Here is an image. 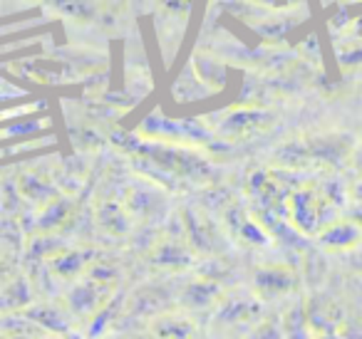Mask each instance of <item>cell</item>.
<instances>
[{
	"label": "cell",
	"instance_id": "8992f818",
	"mask_svg": "<svg viewBox=\"0 0 362 339\" xmlns=\"http://www.w3.org/2000/svg\"><path fill=\"white\" fill-rule=\"evenodd\" d=\"M293 210H296V223L300 230L313 233L320 225V213H317V196L310 191H300L293 196Z\"/></svg>",
	"mask_w": 362,
	"mask_h": 339
},
{
	"label": "cell",
	"instance_id": "ba28073f",
	"mask_svg": "<svg viewBox=\"0 0 362 339\" xmlns=\"http://www.w3.org/2000/svg\"><path fill=\"white\" fill-rule=\"evenodd\" d=\"M218 297H221V287H218V282H211V280L192 282L181 295L187 307H209V304L218 302Z\"/></svg>",
	"mask_w": 362,
	"mask_h": 339
},
{
	"label": "cell",
	"instance_id": "52a82bcc",
	"mask_svg": "<svg viewBox=\"0 0 362 339\" xmlns=\"http://www.w3.org/2000/svg\"><path fill=\"white\" fill-rule=\"evenodd\" d=\"M151 332L156 339H194V324L181 314H161Z\"/></svg>",
	"mask_w": 362,
	"mask_h": 339
},
{
	"label": "cell",
	"instance_id": "7c38bea8",
	"mask_svg": "<svg viewBox=\"0 0 362 339\" xmlns=\"http://www.w3.org/2000/svg\"><path fill=\"white\" fill-rule=\"evenodd\" d=\"M85 260L87 258L82 253H62L60 258L55 260V270L60 275H65V278H72V275H77L82 270Z\"/></svg>",
	"mask_w": 362,
	"mask_h": 339
},
{
	"label": "cell",
	"instance_id": "277c9868",
	"mask_svg": "<svg viewBox=\"0 0 362 339\" xmlns=\"http://www.w3.org/2000/svg\"><path fill=\"white\" fill-rule=\"evenodd\" d=\"M320 243L332 250H350L360 243V225L355 220H340L320 233Z\"/></svg>",
	"mask_w": 362,
	"mask_h": 339
},
{
	"label": "cell",
	"instance_id": "2e32d148",
	"mask_svg": "<svg viewBox=\"0 0 362 339\" xmlns=\"http://www.w3.org/2000/svg\"><path fill=\"white\" fill-rule=\"evenodd\" d=\"M355 198H357V201H362V181L355 186Z\"/></svg>",
	"mask_w": 362,
	"mask_h": 339
},
{
	"label": "cell",
	"instance_id": "5b68a950",
	"mask_svg": "<svg viewBox=\"0 0 362 339\" xmlns=\"http://www.w3.org/2000/svg\"><path fill=\"white\" fill-rule=\"evenodd\" d=\"M281 322H283L286 339H315L317 337L310 324V317H308V307L303 302H296L291 309H286Z\"/></svg>",
	"mask_w": 362,
	"mask_h": 339
},
{
	"label": "cell",
	"instance_id": "4fadbf2b",
	"mask_svg": "<svg viewBox=\"0 0 362 339\" xmlns=\"http://www.w3.org/2000/svg\"><path fill=\"white\" fill-rule=\"evenodd\" d=\"M47 3L65 11L67 16H90V8H87L85 0H47Z\"/></svg>",
	"mask_w": 362,
	"mask_h": 339
},
{
	"label": "cell",
	"instance_id": "6da1fadb",
	"mask_svg": "<svg viewBox=\"0 0 362 339\" xmlns=\"http://www.w3.org/2000/svg\"><path fill=\"white\" fill-rule=\"evenodd\" d=\"M261 319V302L251 295H233L218 304L216 322L223 324H256Z\"/></svg>",
	"mask_w": 362,
	"mask_h": 339
},
{
	"label": "cell",
	"instance_id": "7a4b0ae2",
	"mask_svg": "<svg viewBox=\"0 0 362 339\" xmlns=\"http://www.w3.org/2000/svg\"><path fill=\"white\" fill-rule=\"evenodd\" d=\"M296 282V273L283 268V265H268V268H261L256 273V292L266 299L283 297V295L293 292Z\"/></svg>",
	"mask_w": 362,
	"mask_h": 339
},
{
	"label": "cell",
	"instance_id": "30bf717a",
	"mask_svg": "<svg viewBox=\"0 0 362 339\" xmlns=\"http://www.w3.org/2000/svg\"><path fill=\"white\" fill-rule=\"evenodd\" d=\"M192 260L187 248H181L179 243H164L161 248H156V263L169 265V268H181Z\"/></svg>",
	"mask_w": 362,
	"mask_h": 339
},
{
	"label": "cell",
	"instance_id": "5bb4252c",
	"mask_svg": "<svg viewBox=\"0 0 362 339\" xmlns=\"http://www.w3.org/2000/svg\"><path fill=\"white\" fill-rule=\"evenodd\" d=\"M352 220L362 228V201H357V206L352 208Z\"/></svg>",
	"mask_w": 362,
	"mask_h": 339
},
{
	"label": "cell",
	"instance_id": "3957f363",
	"mask_svg": "<svg viewBox=\"0 0 362 339\" xmlns=\"http://www.w3.org/2000/svg\"><path fill=\"white\" fill-rule=\"evenodd\" d=\"M271 124V114L261 109H241L233 112L231 117H226L221 124V131L226 136H246L253 131H261Z\"/></svg>",
	"mask_w": 362,
	"mask_h": 339
},
{
	"label": "cell",
	"instance_id": "8fae6325",
	"mask_svg": "<svg viewBox=\"0 0 362 339\" xmlns=\"http://www.w3.org/2000/svg\"><path fill=\"white\" fill-rule=\"evenodd\" d=\"M246 339H286V332H283V322L281 319H258L253 324V329L248 332Z\"/></svg>",
	"mask_w": 362,
	"mask_h": 339
},
{
	"label": "cell",
	"instance_id": "9c48e42d",
	"mask_svg": "<svg viewBox=\"0 0 362 339\" xmlns=\"http://www.w3.org/2000/svg\"><path fill=\"white\" fill-rule=\"evenodd\" d=\"M102 285L105 282H82V285H77L75 290H72V295H70V304H72V309L75 312H80V314H90V312H95L97 307H102V295H100V290H102Z\"/></svg>",
	"mask_w": 362,
	"mask_h": 339
},
{
	"label": "cell",
	"instance_id": "9a60e30c",
	"mask_svg": "<svg viewBox=\"0 0 362 339\" xmlns=\"http://www.w3.org/2000/svg\"><path fill=\"white\" fill-rule=\"evenodd\" d=\"M355 268H357V270H360V273H362V250H360V253L355 255Z\"/></svg>",
	"mask_w": 362,
	"mask_h": 339
}]
</instances>
